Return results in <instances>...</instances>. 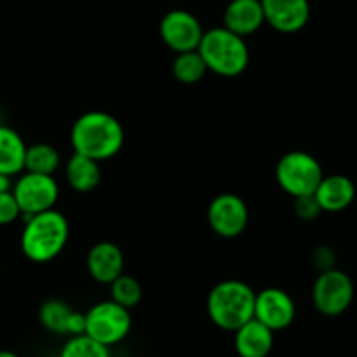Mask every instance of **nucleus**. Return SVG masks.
I'll list each match as a JSON object with an SVG mask.
<instances>
[{"mask_svg":"<svg viewBox=\"0 0 357 357\" xmlns=\"http://www.w3.org/2000/svg\"><path fill=\"white\" fill-rule=\"evenodd\" d=\"M60 357H111V352L109 347L89 338L88 335H77L65 342Z\"/></svg>","mask_w":357,"mask_h":357,"instance_id":"22","label":"nucleus"},{"mask_svg":"<svg viewBox=\"0 0 357 357\" xmlns=\"http://www.w3.org/2000/svg\"><path fill=\"white\" fill-rule=\"evenodd\" d=\"M312 261H314V266L321 272H328V270H333L336 263V254L331 247L321 245L314 250L312 254Z\"/></svg>","mask_w":357,"mask_h":357,"instance_id":"26","label":"nucleus"},{"mask_svg":"<svg viewBox=\"0 0 357 357\" xmlns=\"http://www.w3.org/2000/svg\"><path fill=\"white\" fill-rule=\"evenodd\" d=\"M294 212L301 221H314L322 211L315 195H307V197L294 198Z\"/></svg>","mask_w":357,"mask_h":357,"instance_id":"25","label":"nucleus"},{"mask_svg":"<svg viewBox=\"0 0 357 357\" xmlns=\"http://www.w3.org/2000/svg\"><path fill=\"white\" fill-rule=\"evenodd\" d=\"M39 321L44 328L54 335L70 336L84 335V314L75 312L70 305L61 300H47L39 308Z\"/></svg>","mask_w":357,"mask_h":357,"instance_id":"14","label":"nucleus"},{"mask_svg":"<svg viewBox=\"0 0 357 357\" xmlns=\"http://www.w3.org/2000/svg\"><path fill=\"white\" fill-rule=\"evenodd\" d=\"M354 282L345 272L333 268L321 272L312 287V301L317 312L326 317L342 315L352 305Z\"/></svg>","mask_w":357,"mask_h":357,"instance_id":"7","label":"nucleus"},{"mask_svg":"<svg viewBox=\"0 0 357 357\" xmlns=\"http://www.w3.org/2000/svg\"><path fill=\"white\" fill-rule=\"evenodd\" d=\"M13 193L22 208V215L30 218V215L54 208L58 197H60V188L53 175L25 172L15 183Z\"/></svg>","mask_w":357,"mask_h":357,"instance_id":"8","label":"nucleus"},{"mask_svg":"<svg viewBox=\"0 0 357 357\" xmlns=\"http://www.w3.org/2000/svg\"><path fill=\"white\" fill-rule=\"evenodd\" d=\"M111 300L132 310L142 300V286L137 279L123 273L111 284Z\"/></svg>","mask_w":357,"mask_h":357,"instance_id":"23","label":"nucleus"},{"mask_svg":"<svg viewBox=\"0 0 357 357\" xmlns=\"http://www.w3.org/2000/svg\"><path fill=\"white\" fill-rule=\"evenodd\" d=\"M84 335L105 347L118 345L132 329V314L116 301H100L84 314Z\"/></svg>","mask_w":357,"mask_h":357,"instance_id":"6","label":"nucleus"},{"mask_svg":"<svg viewBox=\"0 0 357 357\" xmlns=\"http://www.w3.org/2000/svg\"><path fill=\"white\" fill-rule=\"evenodd\" d=\"M314 195L322 212L335 214L349 208L356 200V184L347 175H324Z\"/></svg>","mask_w":357,"mask_h":357,"instance_id":"16","label":"nucleus"},{"mask_svg":"<svg viewBox=\"0 0 357 357\" xmlns=\"http://www.w3.org/2000/svg\"><path fill=\"white\" fill-rule=\"evenodd\" d=\"M208 72L202 54L197 51L178 53L172 63V74L183 84H197Z\"/></svg>","mask_w":357,"mask_h":357,"instance_id":"21","label":"nucleus"},{"mask_svg":"<svg viewBox=\"0 0 357 357\" xmlns=\"http://www.w3.org/2000/svg\"><path fill=\"white\" fill-rule=\"evenodd\" d=\"M65 175H67L68 186L77 193H91L93 190H97L102 181V170L98 161L75 153L68 160Z\"/></svg>","mask_w":357,"mask_h":357,"instance_id":"19","label":"nucleus"},{"mask_svg":"<svg viewBox=\"0 0 357 357\" xmlns=\"http://www.w3.org/2000/svg\"><path fill=\"white\" fill-rule=\"evenodd\" d=\"M15 188V183H13L11 175L0 174V193H9Z\"/></svg>","mask_w":357,"mask_h":357,"instance_id":"27","label":"nucleus"},{"mask_svg":"<svg viewBox=\"0 0 357 357\" xmlns=\"http://www.w3.org/2000/svg\"><path fill=\"white\" fill-rule=\"evenodd\" d=\"M89 277L100 284L111 286L125 270V254L119 245L112 242H98L89 249L86 256Z\"/></svg>","mask_w":357,"mask_h":357,"instance_id":"13","label":"nucleus"},{"mask_svg":"<svg viewBox=\"0 0 357 357\" xmlns=\"http://www.w3.org/2000/svg\"><path fill=\"white\" fill-rule=\"evenodd\" d=\"M294 317H296V305L289 293L279 287H266L261 293H256L254 319L263 322L273 333L289 328Z\"/></svg>","mask_w":357,"mask_h":357,"instance_id":"11","label":"nucleus"},{"mask_svg":"<svg viewBox=\"0 0 357 357\" xmlns=\"http://www.w3.org/2000/svg\"><path fill=\"white\" fill-rule=\"evenodd\" d=\"M22 215L18 202H16L15 193H0V226H8L15 222Z\"/></svg>","mask_w":357,"mask_h":357,"instance_id":"24","label":"nucleus"},{"mask_svg":"<svg viewBox=\"0 0 357 357\" xmlns=\"http://www.w3.org/2000/svg\"><path fill=\"white\" fill-rule=\"evenodd\" d=\"M198 53L202 54L208 70L222 77H236L249 67L250 54L245 39L226 26L207 30L202 37Z\"/></svg>","mask_w":357,"mask_h":357,"instance_id":"4","label":"nucleus"},{"mask_svg":"<svg viewBox=\"0 0 357 357\" xmlns=\"http://www.w3.org/2000/svg\"><path fill=\"white\" fill-rule=\"evenodd\" d=\"M70 142L75 154L95 161L114 158L125 144L123 125L104 111H89L79 116L70 130Z\"/></svg>","mask_w":357,"mask_h":357,"instance_id":"1","label":"nucleus"},{"mask_svg":"<svg viewBox=\"0 0 357 357\" xmlns=\"http://www.w3.org/2000/svg\"><path fill=\"white\" fill-rule=\"evenodd\" d=\"M0 125H2V123H0Z\"/></svg>","mask_w":357,"mask_h":357,"instance_id":"29","label":"nucleus"},{"mask_svg":"<svg viewBox=\"0 0 357 357\" xmlns=\"http://www.w3.org/2000/svg\"><path fill=\"white\" fill-rule=\"evenodd\" d=\"M208 226L222 238H236L242 235L249 222V208L235 193H221L207 208Z\"/></svg>","mask_w":357,"mask_h":357,"instance_id":"10","label":"nucleus"},{"mask_svg":"<svg viewBox=\"0 0 357 357\" xmlns=\"http://www.w3.org/2000/svg\"><path fill=\"white\" fill-rule=\"evenodd\" d=\"M235 349L240 357H266L273 349V331L250 319L235 331Z\"/></svg>","mask_w":357,"mask_h":357,"instance_id":"17","label":"nucleus"},{"mask_svg":"<svg viewBox=\"0 0 357 357\" xmlns=\"http://www.w3.org/2000/svg\"><path fill=\"white\" fill-rule=\"evenodd\" d=\"M275 177L282 191L298 198L314 195L324 177V172L312 154L305 151H289L277 163Z\"/></svg>","mask_w":357,"mask_h":357,"instance_id":"5","label":"nucleus"},{"mask_svg":"<svg viewBox=\"0 0 357 357\" xmlns=\"http://www.w3.org/2000/svg\"><path fill=\"white\" fill-rule=\"evenodd\" d=\"M264 23L280 33H296L310 20L308 0H261Z\"/></svg>","mask_w":357,"mask_h":357,"instance_id":"12","label":"nucleus"},{"mask_svg":"<svg viewBox=\"0 0 357 357\" xmlns=\"http://www.w3.org/2000/svg\"><path fill=\"white\" fill-rule=\"evenodd\" d=\"M256 293L242 280L228 279L215 284L207 296V314L218 328L235 333L254 319Z\"/></svg>","mask_w":357,"mask_h":357,"instance_id":"3","label":"nucleus"},{"mask_svg":"<svg viewBox=\"0 0 357 357\" xmlns=\"http://www.w3.org/2000/svg\"><path fill=\"white\" fill-rule=\"evenodd\" d=\"M0 357H20L18 354L11 352V350H0Z\"/></svg>","mask_w":357,"mask_h":357,"instance_id":"28","label":"nucleus"},{"mask_svg":"<svg viewBox=\"0 0 357 357\" xmlns=\"http://www.w3.org/2000/svg\"><path fill=\"white\" fill-rule=\"evenodd\" d=\"M61 156L56 147L50 144H33L26 147L25 172L40 175H53L60 168Z\"/></svg>","mask_w":357,"mask_h":357,"instance_id":"20","label":"nucleus"},{"mask_svg":"<svg viewBox=\"0 0 357 357\" xmlns=\"http://www.w3.org/2000/svg\"><path fill=\"white\" fill-rule=\"evenodd\" d=\"M202 23L195 15L184 9L168 11L160 22V37L168 50L174 53L197 51L204 37Z\"/></svg>","mask_w":357,"mask_h":357,"instance_id":"9","label":"nucleus"},{"mask_svg":"<svg viewBox=\"0 0 357 357\" xmlns=\"http://www.w3.org/2000/svg\"><path fill=\"white\" fill-rule=\"evenodd\" d=\"M264 25L263 2L261 0H231L226 6L225 25L240 37H249Z\"/></svg>","mask_w":357,"mask_h":357,"instance_id":"15","label":"nucleus"},{"mask_svg":"<svg viewBox=\"0 0 357 357\" xmlns=\"http://www.w3.org/2000/svg\"><path fill=\"white\" fill-rule=\"evenodd\" d=\"M26 144L11 126L0 125V174L15 175L25 170Z\"/></svg>","mask_w":357,"mask_h":357,"instance_id":"18","label":"nucleus"},{"mask_svg":"<svg viewBox=\"0 0 357 357\" xmlns=\"http://www.w3.org/2000/svg\"><path fill=\"white\" fill-rule=\"evenodd\" d=\"M70 226L61 212L51 211L25 218L22 250L33 263H47L60 256L67 247Z\"/></svg>","mask_w":357,"mask_h":357,"instance_id":"2","label":"nucleus"}]
</instances>
